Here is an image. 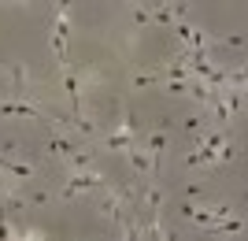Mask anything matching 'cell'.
Segmentation results:
<instances>
[{
    "mask_svg": "<svg viewBox=\"0 0 248 241\" xmlns=\"http://www.w3.org/2000/svg\"><path fill=\"white\" fill-rule=\"evenodd\" d=\"M8 4H30V0H8Z\"/></svg>",
    "mask_w": 248,
    "mask_h": 241,
    "instance_id": "7c38bea8",
    "label": "cell"
},
{
    "mask_svg": "<svg viewBox=\"0 0 248 241\" xmlns=\"http://www.w3.org/2000/svg\"><path fill=\"white\" fill-rule=\"evenodd\" d=\"M170 30H174V37H178L182 45H186V48H207V45L215 41V37H211L207 30H197V26H189L186 19H178L174 26H170Z\"/></svg>",
    "mask_w": 248,
    "mask_h": 241,
    "instance_id": "7a4b0ae2",
    "label": "cell"
},
{
    "mask_svg": "<svg viewBox=\"0 0 248 241\" xmlns=\"http://www.w3.org/2000/svg\"><path fill=\"white\" fill-rule=\"evenodd\" d=\"M74 148H78V145H74V141H71V137H67V134H63V130H60V126H56V130H52V137H48V152H52V156H67V152H74Z\"/></svg>",
    "mask_w": 248,
    "mask_h": 241,
    "instance_id": "ba28073f",
    "label": "cell"
},
{
    "mask_svg": "<svg viewBox=\"0 0 248 241\" xmlns=\"http://www.w3.org/2000/svg\"><path fill=\"white\" fill-rule=\"evenodd\" d=\"M67 11H71V0H56L52 4V15H67Z\"/></svg>",
    "mask_w": 248,
    "mask_h": 241,
    "instance_id": "30bf717a",
    "label": "cell"
},
{
    "mask_svg": "<svg viewBox=\"0 0 248 241\" xmlns=\"http://www.w3.org/2000/svg\"><path fill=\"white\" fill-rule=\"evenodd\" d=\"M67 37H71V19L56 15V26H52V56H56V63H67Z\"/></svg>",
    "mask_w": 248,
    "mask_h": 241,
    "instance_id": "277c9868",
    "label": "cell"
},
{
    "mask_svg": "<svg viewBox=\"0 0 248 241\" xmlns=\"http://www.w3.org/2000/svg\"><path fill=\"white\" fill-rule=\"evenodd\" d=\"M137 4H148V0H137Z\"/></svg>",
    "mask_w": 248,
    "mask_h": 241,
    "instance_id": "5bb4252c",
    "label": "cell"
},
{
    "mask_svg": "<svg viewBox=\"0 0 248 241\" xmlns=\"http://www.w3.org/2000/svg\"><path fill=\"white\" fill-rule=\"evenodd\" d=\"M126 160L134 163V171H137V175H148V178H155V163H152V156H148V148L141 145V141L126 148Z\"/></svg>",
    "mask_w": 248,
    "mask_h": 241,
    "instance_id": "52a82bcc",
    "label": "cell"
},
{
    "mask_svg": "<svg viewBox=\"0 0 248 241\" xmlns=\"http://www.w3.org/2000/svg\"><path fill=\"white\" fill-rule=\"evenodd\" d=\"M233 160H237V145H233V141H222V145L215 148V163H233Z\"/></svg>",
    "mask_w": 248,
    "mask_h": 241,
    "instance_id": "9c48e42d",
    "label": "cell"
},
{
    "mask_svg": "<svg viewBox=\"0 0 248 241\" xmlns=\"http://www.w3.org/2000/svg\"><path fill=\"white\" fill-rule=\"evenodd\" d=\"M141 141V134H137V126H134V115L130 112H119V123H115V130L108 137H100V148H108V152H126L130 145H137Z\"/></svg>",
    "mask_w": 248,
    "mask_h": 241,
    "instance_id": "6da1fadb",
    "label": "cell"
},
{
    "mask_svg": "<svg viewBox=\"0 0 248 241\" xmlns=\"http://www.w3.org/2000/svg\"><path fill=\"white\" fill-rule=\"evenodd\" d=\"M226 45H230V48H241V45H245V37H241V33H233V37H226Z\"/></svg>",
    "mask_w": 248,
    "mask_h": 241,
    "instance_id": "8fae6325",
    "label": "cell"
},
{
    "mask_svg": "<svg viewBox=\"0 0 248 241\" xmlns=\"http://www.w3.org/2000/svg\"><path fill=\"white\" fill-rule=\"evenodd\" d=\"M141 208H145V211H159V215H163V208H167V193L155 186V178H148L145 186H141Z\"/></svg>",
    "mask_w": 248,
    "mask_h": 241,
    "instance_id": "5b68a950",
    "label": "cell"
},
{
    "mask_svg": "<svg viewBox=\"0 0 248 241\" xmlns=\"http://www.w3.org/2000/svg\"><path fill=\"white\" fill-rule=\"evenodd\" d=\"M167 137H170V123H159V126L152 130V134H145V137H141V145L148 148V156H152V163H155V167H159V156L167 152Z\"/></svg>",
    "mask_w": 248,
    "mask_h": 241,
    "instance_id": "3957f363",
    "label": "cell"
},
{
    "mask_svg": "<svg viewBox=\"0 0 248 241\" xmlns=\"http://www.w3.org/2000/svg\"><path fill=\"white\" fill-rule=\"evenodd\" d=\"M115 4H130V0H115Z\"/></svg>",
    "mask_w": 248,
    "mask_h": 241,
    "instance_id": "4fadbf2b",
    "label": "cell"
},
{
    "mask_svg": "<svg viewBox=\"0 0 248 241\" xmlns=\"http://www.w3.org/2000/svg\"><path fill=\"white\" fill-rule=\"evenodd\" d=\"M182 19V0H163L159 8L148 11V22H159V26H174Z\"/></svg>",
    "mask_w": 248,
    "mask_h": 241,
    "instance_id": "8992f818",
    "label": "cell"
}]
</instances>
